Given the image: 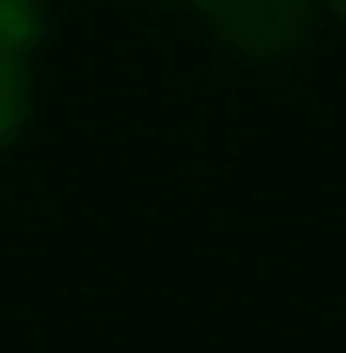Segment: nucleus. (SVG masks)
<instances>
[{
  "label": "nucleus",
  "mask_w": 346,
  "mask_h": 353,
  "mask_svg": "<svg viewBox=\"0 0 346 353\" xmlns=\"http://www.w3.org/2000/svg\"><path fill=\"white\" fill-rule=\"evenodd\" d=\"M34 28H0V157L34 130Z\"/></svg>",
  "instance_id": "nucleus-2"
},
{
  "label": "nucleus",
  "mask_w": 346,
  "mask_h": 353,
  "mask_svg": "<svg viewBox=\"0 0 346 353\" xmlns=\"http://www.w3.org/2000/svg\"><path fill=\"white\" fill-rule=\"evenodd\" d=\"M190 7H197L204 34L252 68H285L326 28L319 0H190Z\"/></svg>",
  "instance_id": "nucleus-1"
},
{
  "label": "nucleus",
  "mask_w": 346,
  "mask_h": 353,
  "mask_svg": "<svg viewBox=\"0 0 346 353\" xmlns=\"http://www.w3.org/2000/svg\"><path fill=\"white\" fill-rule=\"evenodd\" d=\"M156 7H190V0H156Z\"/></svg>",
  "instance_id": "nucleus-5"
},
{
  "label": "nucleus",
  "mask_w": 346,
  "mask_h": 353,
  "mask_svg": "<svg viewBox=\"0 0 346 353\" xmlns=\"http://www.w3.org/2000/svg\"><path fill=\"white\" fill-rule=\"evenodd\" d=\"M319 14H326V21H340V28H346V0H319Z\"/></svg>",
  "instance_id": "nucleus-4"
},
{
  "label": "nucleus",
  "mask_w": 346,
  "mask_h": 353,
  "mask_svg": "<svg viewBox=\"0 0 346 353\" xmlns=\"http://www.w3.org/2000/svg\"><path fill=\"white\" fill-rule=\"evenodd\" d=\"M41 7L48 0H0V28H34L41 34Z\"/></svg>",
  "instance_id": "nucleus-3"
}]
</instances>
